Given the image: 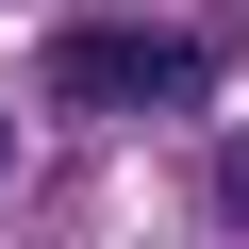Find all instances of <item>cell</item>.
I'll return each instance as SVG.
<instances>
[{
	"mask_svg": "<svg viewBox=\"0 0 249 249\" xmlns=\"http://www.w3.org/2000/svg\"><path fill=\"white\" fill-rule=\"evenodd\" d=\"M216 199H232V216H249V150H232V166H216Z\"/></svg>",
	"mask_w": 249,
	"mask_h": 249,
	"instance_id": "obj_2",
	"label": "cell"
},
{
	"mask_svg": "<svg viewBox=\"0 0 249 249\" xmlns=\"http://www.w3.org/2000/svg\"><path fill=\"white\" fill-rule=\"evenodd\" d=\"M50 83H67L83 116H183V100H216V50H199V34H133V17H83V34L50 50Z\"/></svg>",
	"mask_w": 249,
	"mask_h": 249,
	"instance_id": "obj_1",
	"label": "cell"
},
{
	"mask_svg": "<svg viewBox=\"0 0 249 249\" xmlns=\"http://www.w3.org/2000/svg\"><path fill=\"white\" fill-rule=\"evenodd\" d=\"M0 166H17V133H0Z\"/></svg>",
	"mask_w": 249,
	"mask_h": 249,
	"instance_id": "obj_3",
	"label": "cell"
}]
</instances>
